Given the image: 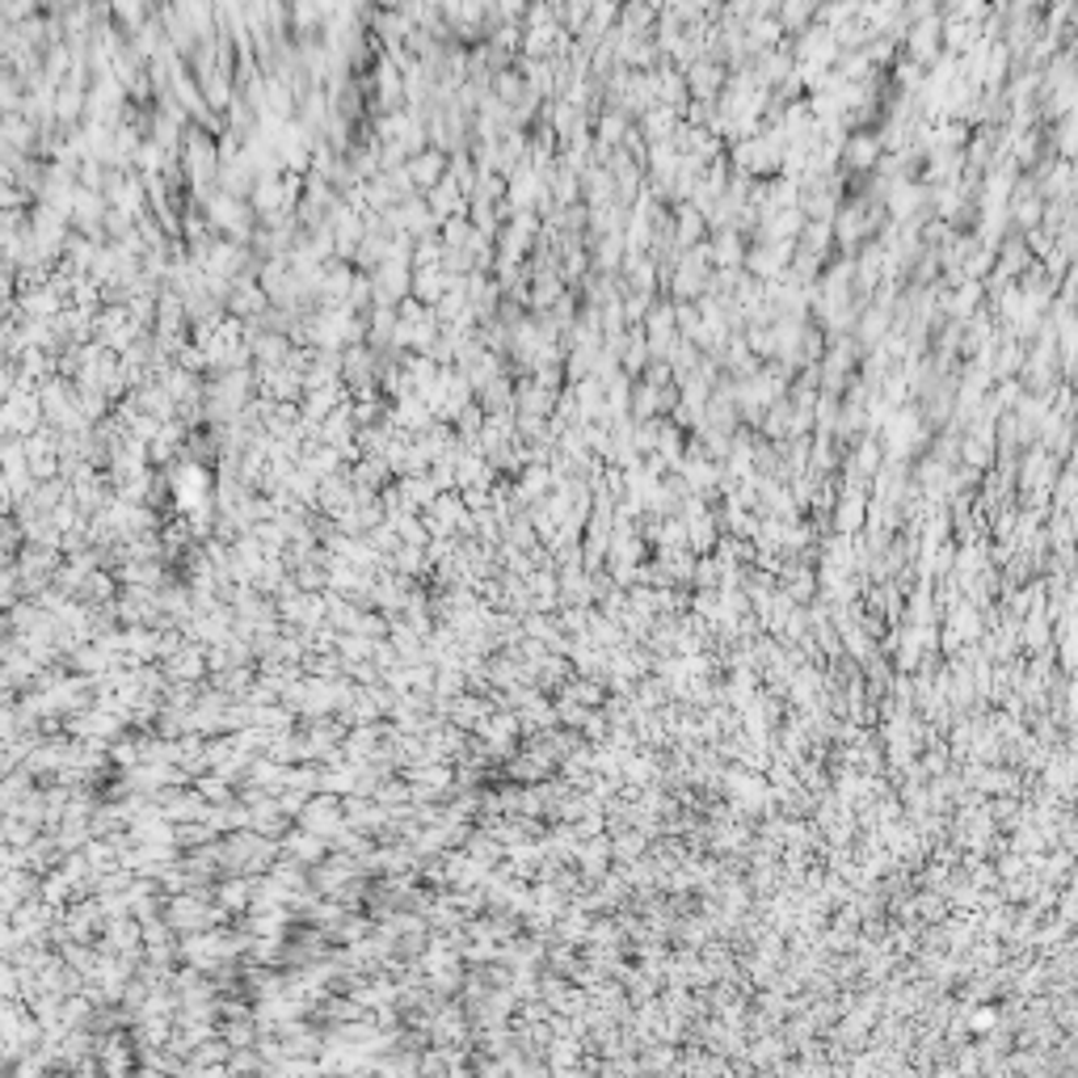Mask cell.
<instances>
[{"mask_svg":"<svg viewBox=\"0 0 1078 1078\" xmlns=\"http://www.w3.org/2000/svg\"><path fill=\"white\" fill-rule=\"evenodd\" d=\"M282 856L300 859L308 868H316V863H325L329 859V838H321V834H312L304 826H291L282 834Z\"/></svg>","mask_w":1078,"mask_h":1078,"instance_id":"cell-3","label":"cell"},{"mask_svg":"<svg viewBox=\"0 0 1078 1078\" xmlns=\"http://www.w3.org/2000/svg\"><path fill=\"white\" fill-rule=\"evenodd\" d=\"M295 826H304V830H312V834H321V838H329L333 830L346 826V797L312 792V801H308V809L300 813Z\"/></svg>","mask_w":1078,"mask_h":1078,"instance_id":"cell-2","label":"cell"},{"mask_svg":"<svg viewBox=\"0 0 1078 1078\" xmlns=\"http://www.w3.org/2000/svg\"><path fill=\"white\" fill-rule=\"evenodd\" d=\"M405 165H409V173H414L417 190H434L447 173H451V169H447L451 165V161H447V152L443 148H434V143H430V148H421V152H414Z\"/></svg>","mask_w":1078,"mask_h":1078,"instance_id":"cell-4","label":"cell"},{"mask_svg":"<svg viewBox=\"0 0 1078 1078\" xmlns=\"http://www.w3.org/2000/svg\"><path fill=\"white\" fill-rule=\"evenodd\" d=\"M211 902H216V897H207V893H198V889H182V893H169L165 918L173 923V931H177V936H190V931H207V927H211Z\"/></svg>","mask_w":1078,"mask_h":1078,"instance_id":"cell-1","label":"cell"}]
</instances>
